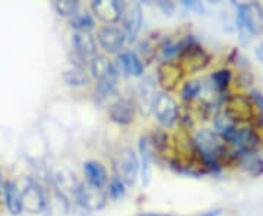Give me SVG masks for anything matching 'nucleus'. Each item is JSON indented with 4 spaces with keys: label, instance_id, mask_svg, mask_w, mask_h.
<instances>
[{
    "label": "nucleus",
    "instance_id": "1",
    "mask_svg": "<svg viewBox=\"0 0 263 216\" xmlns=\"http://www.w3.org/2000/svg\"><path fill=\"white\" fill-rule=\"evenodd\" d=\"M237 31L243 46H249L254 35L263 31V8L259 3H246L237 8Z\"/></svg>",
    "mask_w": 263,
    "mask_h": 216
},
{
    "label": "nucleus",
    "instance_id": "2",
    "mask_svg": "<svg viewBox=\"0 0 263 216\" xmlns=\"http://www.w3.org/2000/svg\"><path fill=\"white\" fill-rule=\"evenodd\" d=\"M195 146L200 158L211 169H219L221 161L226 158L227 146L216 133L211 130H200L195 136Z\"/></svg>",
    "mask_w": 263,
    "mask_h": 216
},
{
    "label": "nucleus",
    "instance_id": "3",
    "mask_svg": "<svg viewBox=\"0 0 263 216\" xmlns=\"http://www.w3.org/2000/svg\"><path fill=\"white\" fill-rule=\"evenodd\" d=\"M141 164L136 153L130 148H123L114 158V172L116 177L124 183V186H135L139 175Z\"/></svg>",
    "mask_w": 263,
    "mask_h": 216
},
{
    "label": "nucleus",
    "instance_id": "4",
    "mask_svg": "<svg viewBox=\"0 0 263 216\" xmlns=\"http://www.w3.org/2000/svg\"><path fill=\"white\" fill-rule=\"evenodd\" d=\"M224 114L235 124L250 122L256 117V105L250 95H231L230 98H227Z\"/></svg>",
    "mask_w": 263,
    "mask_h": 216
},
{
    "label": "nucleus",
    "instance_id": "5",
    "mask_svg": "<svg viewBox=\"0 0 263 216\" xmlns=\"http://www.w3.org/2000/svg\"><path fill=\"white\" fill-rule=\"evenodd\" d=\"M76 202L86 210L97 212L107 205V193L101 187L89 183H81V187L76 193Z\"/></svg>",
    "mask_w": 263,
    "mask_h": 216
},
{
    "label": "nucleus",
    "instance_id": "6",
    "mask_svg": "<svg viewBox=\"0 0 263 216\" xmlns=\"http://www.w3.org/2000/svg\"><path fill=\"white\" fill-rule=\"evenodd\" d=\"M97 40L104 51L107 53H122V48L124 47L127 37L124 31L116 25H104L97 32Z\"/></svg>",
    "mask_w": 263,
    "mask_h": 216
},
{
    "label": "nucleus",
    "instance_id": "7",
    "mask_svg": "<svg viewBox=\"0 0 263 216\" xmlns=\"http://www.w3.org/2000/svg\"><path fill=\"white\" fill-rule=\"evenodd\" d=\"M152 111L157 120L165 127H171L179 117V107L168 94H158L155 96Z\"/></svg>",
    "mask_w": 263,
    "mask_h": 216
},
{
    "label": "nucleus",
    "instance_id": "8",
    "mask_svg": "<svg viewBox=\"0 0 263 216\" xmlns=\"http://www.w3.org/2000/svg\"><path fill=\"white\" fill-rule=\"evenodd\" d=\"M91 8L94 15L98 19H101L107 25H113L117 24L119 21H122L123 13L126 9V3L124 2H105V0H94L91 3Z\"/></svg>",
    "mask_w": 263,
    "mask_h": 216
},
{
    "label": "nucleus",
    "instance_id": "9",
    "mask_svg": "<svg viewBox=\"0 0 263 216\" xmlns=\"http://www.w3.org/2000/svg\"><path fill=\"white\" fill-rule=\"evenodd\" d=\"M209 63V56L195 43L181 50V70L197 72Z\"/></svg>",
    "mask_w": 263,
    "mask_h": 216
},
{
    "label": "nucleus",
    "instance_id": "10",
    "mask_svg": "<svg viewBox=\"0 0 263 216\" xmlns=\"http://www.w3.org/2000/svg\"><path fill=\"white\" fill-rule=\"evenodd\" d=\"M230 145L234 146L235 152H238V156H240V155L254 153L260 146V141L253 129L243 127V129H237L235 136L233 138V141L230 142Z\"/></svg>",
    "mask_w": 263,
    "mask_h": 216
},
{
    "label": "nucleus",
    "instance_id": "11",
    "mask_svg": "<svg viewBox=\"0 0 263 216\" xmlns=\"http://www.w3.org/2000/svg\"><path fill=\"white\" fill-rule=\"evenodd\" d=\"M123 31L129 41H135L142 25V9L141 5L136 2L126 3V9L123 13Z\"/></svg>",
    "mask_w": 263,
    "mask_h": 216
},
{
    "label": "nucleus",
    "instance_id": "12",
    "mask_svg": "<svg viewBox=\"0 0 263 216\" xmlns=\"http://www.w3.org/2000/svg\"><path fill=\"white\" fill-rule=\"evenodd\" d=\"M47 207L46 194L37 184L29 183L22 193V209H27L29 213H40Z\"/></svg>",
    "mask_w": 263,
    "mask_h": 216
},
{
    "label": "nucleus",
    "instance_id": "13",
    "mask_svg": "<svg viewBox=\"0 0 263 216\" xmlns=\"http://www.w3.org/2000/svg\"><path fill=\"white\" fill-rule=\"evenodd\" d=\"M91 75L98 82H114L117 81V69L113 63L103 54H97L89 63Z\"/></svg>",
    "mask_w": 263,
    "mask_h": 216
},
{
    "label": "nucleus",
    "instance_id": "14",
    "mask_svg": "<svg viewBox=\"0 0 263 216\" xmlns=\"http://www.w3.org/2000/svg\"><path fill=\"white\" fill-rule=\"evenodd\" d=\"M72 44H73V50L76 54L81 58H84L85 62L97 56V41L91 32L76 31L72 38Z\"/></svg>",
    "mask_w": 263,
    "mask_h": 216
},
{
    "label": "nucleus",
    "instance_id": "15",
    "mask_svg": "<svg viewBox=\"0 0 263 216\" xmlns=\"http://www.w3.org/2000/svg\"><path fill=\"white\" fill-rule=\"evenodd\" d=\"M116 69L126 76H141L143 73V66L139 57L133 51H122L116 58Z\"/></svg>",
    "mask_w": 263,
    "mask_h": 216
},
{
    "label": "nucleus",
    "instance_id": "16",
    "mask_svg": "<svg viewBox=\"0 0 263 216\" xmlns=\"http://www.w3.org/2000/svg\"><path fill=\"white\" fill-rule=\"evenodd\" d=\"M108 115L117 124H129L133 122L135 110L130 101L127 100H117L108 108Z\"/></svg>",
    "mask_w": 263,
    "mask_h": 216
},
{
    "label": "nucleus",
    "instance_id": "17",
    "mask_svg": "<svg viewBox=\"0 0 263 216\" xmlns=\"http://www.w3.org/2000/svg\"><path fill=\"white\" fill-rule=\"evenodd\" d=\"M84 172L85 177H86V183L97 186V187H101L108 181L107 177V171L104 168V165L98 161H88L85 162L84 165Z\"/></svg>",
    "mask_w": 263,
    "mask_h": 216
},
{
    "label": "nucleus",
    "instance_id": "18",
    "mask_svg": "<svg viewBox=\"0 0 263 216\" xmlns=\"http://www.w3.org/2000/svg\"><path fill=\"white\" fill-rule=\"evenodd\" d=\"M6 207L12 215H19L22 212V193L13 181H6L3 186Z\"/></svg>",
    "mask_w": 263,
    "mask_h": 216
},
{
    "label": "nucleus",
    "instance_id": "19",
    "mask_svg": "<svg viewBox=\"0 0 263 216\" xmlns=\"http://www.w3.org/2000/svg\"><path fill=\"white\" fill-rule=\"evenodd\" d=\"M181 67L174 65V63H164L162 66L158 69V81L160 84L167 88V89H173L177 82H179L180 76H181Z\"/></svg>",
    "mask_w": 263,
    "mask_h": 216
},
{
    "label": "nucleus",
    "instance_id": "20",
    "mask_svg": "<svg viewBox=\"0 0 263 216\" xmlns=\"http://www.w3.org/2000/svg\"><path fill=\"white\" fill-rule=\"evenodd\" d=\"M215 129L216 134L227 143L233 141L237 132V124L231 119H228L226 114L221 113L215 117Z\"/></svg>",
    "mask_w": 263,
    "mask_h": 216
},
{
    "label": "nucleus",
    "instance_id": "21",
    "mask_svg": "<svg viewBox=\"0 0 263 216\" xmlns=\"http://www.w3.org/2000/svg\"><path fill=\"white\" fill-rule=\"evenodd\" d=\"M139 153H141V179L142 184L146 186L151 179V164H152V150L149 142L142 138L139 142Z\"/></svg>",
    "mask_w": 263,
    "mask_h": 216
},
{
    "label": "nucleus",
    "instance_id": "22",
    "mask_svg": "<svg viewBox=\"0 0 263 216\" xmlns=\"http://www.w3.org/2000/svg\"><path fill=\"white\" fill-rule=\"evenodd\" d=\"M56 184L63 196L73 194L75 198L78 190L81 187V183L78 181L76 175L72 172H59V175L56 177Z\"/></svg>",
    "mask_w": 263,
    "mask_h": 216
},
{
    "label": "nucleus",
    "instance_id": "23",
    "mask_svg": "<svg viewBox=\"0 0 263 216\" xmlns=\"http://www.w3.org/2000/svg\"><path fill=\"white\" fill-rule=\"evenodd\" d=\"M240 165L252 177H259L263 174V160L254 153L240 155Z\"/></svg>",
    "mask_w": 263,
    "mask_h": 216
},
{
    "label": "nucleus",
    "instance_id": "24",
    "mask_svg": "<svg viewBox=\"0 0 263 216\" xmlns=\"http://www.w3.org/2000/svg\"><path fill=\"white\" fill-rule=\"evenodd\" d=\"M70 25L76 31H86L89 32L94 28V19L86 12V10H76L75 15L70 16Z\"/></svg>",
    "mask_w": 263,
    "mask_h": 216
},
{
    "label": "nucleus",
    "instance_id": "25",
    "mask_svg": "<svg viewBox=\"0 0 263 216\" xmlns=\"http://www.w3.org/2000/svg\"><path fill=\"white\" fill-rule=\"evenodd\" d=\"M65 82L70 86H82L89 82V77L86 75L85 69H79V67H73L70 70H66L65 75Z\"/></svg>",
    "mask_w": 263,
    "mask_h": 216
},
{
    "label": "nucleus",
    "instance_id": "26",
    "mask_svg": "<svg viewBox=\"0 0 263 216\" xmlns=\"http://www.w3.org/2000/svg\"><path fill=\"white\" fill-rule=\"evenodd\" d=\"M231 72L228 69H221V70H216L215 73H212L211 76V81H212V85L215 86V89L218 92H222L226 91L227 86L231 82Z\"/></svg>",
    "mask_w": 263,
    "mask_h": 216
},
{
    "label": "nucleus",
    "instance_id": "27",
    "mask_svg": "<svg viewBox=\"0 0 263 216\" xmlns=\"http://www.w3.org/2000/svg\"><path fill=\"white\" fill-rule=\"evenodd\" d=\"M126 186L122 180L117 179L116 175L111 177L110 183H108V196L113 199V200H120V199L126 194Z\"/></svg>",
    "mask_w": 263,
    "mask_h": 216
},
{
    "label": "nucleus",
    "instance_id": "28",
    "mask_svg": "<svg viewBox=\"0 0 263 216\" xmlns=\"http://www.w3.org/2000/svg\"><path fill=\"white\" fill-rule=\"evenodd\" d=\"M53 6L57 10V13L59 15H63V16H73L76 10L79 9V3L78 2H72V0L54 2Z\"/></svg>",
    "mask_w": 263,
    "mask_h": 216
},
{
    "label": "nucleus",
    "instance_id": "29",
    "mask_svg": "<svg viewBox=\"0 0 263 216\" xmlns=\"http://www.w3.org/2000/svg\"><path fill=\"white\" fill-rule=\"evenodd\" d=\"M200 89H202V85H200L199 81H190V82L184 84V86H183L181 96L184 100H193V98H196L197 95H199Z\"/></svg>",
    "mask_w": 263,
    "mask_h": 216
},
{
    "label": "nucleus",
    "instance_id": "30",
    "mask_svg": "<svg viewBox=\"0 0 263 216\" xmlns=\"http://www.w3.org/2000/svg\"><path fill=\"white\" fill-rule=\"evenodd\" d=\"M250 98L253 100L254 105H256V108L259 110V114H260V117H262L263 120V94L257 92V91H253V92L250 94Z\"/></svg>",
    "mask_w": 263,
    "mask_h": 216
},
{
    "label": "nucleus",
    "instance_id": "31",
    "mask_svg": "<svg viewBox=\"0 0 263 216\" xmlns=\"http://www.w3.org/2000/svg\"><path fill=\"white\" fill-rule=\"evenodd\" d=\"M158 6L162 9V12H164L165 15H173V13H174V9H176L174 3H171V2H158Z\"/></svg>",
    "mask_w": 263,
    "mask_h": 216
},
{
    "label": "nucleus",
    "instance_id": "32",
    "mask_svg": "<svg viewBox=\"0 0 263 216\" xmlns=\"http://www.w3.org/2000/svg\"><path fill=\"white\" fill-rule=\"evenodd\" d=\"M183 5L190 10H196V12H202L203 10V5L200 2H183Z\"/></svg>",
    "mask_w": 263,
    "mask_h": 216
},
{
    "label": "nucleus",
    "instance_id": "33",
    "mask_svg": "<svg viewBox=\"0 0 263 216\" xmlns=\"http://www.w3.org/2000/svg\"><path fill=\"white\" fill-rule=\"evenodd\" d=\"M254 53H256V57H257L260 62H263V44L256 48V51H254Z\"/></svg>",
    "mask_w": 263,
    "mask_h": 216
},
{
    "label": "nucleus",
    "instance_id": "34",
    "mask_svg": "<svg viewBox=\"0 0 263 216\" xmlns=\"http://www.w3.org/2000/svg\"><path fill=\"white\" fill-rule=\"evenodd\" d=\"M222 213V210L221 209H216V210H211V212H206V213H203V215L200 216H219Z\"/></svg>",
    "mask_w": 263,
    "mask_h": 216
}]
</instances>
